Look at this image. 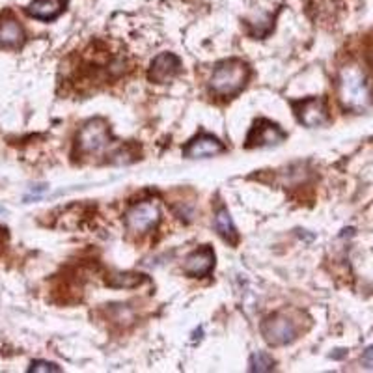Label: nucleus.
<instances>
[{
    "mask_svg": "<svg viewBox=\"0 0 373 373\" xmlns=\"http://www.w3.org/2000/svg\"><path fill=\"white\" fill-rule=\"evenodd\" d=\"M251 77V68L243 60L230 58L216 64L213 69L209 88L216 98H233L241 90L245 88Z\"/></svg>",
    "mask_w": 373,
    "mask_h": 373,
    "instance_id": "f257e3e1",
    "label": "nucleus"
},
{
    "mask_svg": "<svg viewBox=\"0 0 373 373\" xmlns=\"http://www.w3.org/2000/svg\"><path fill=\"white\" fill-rule=\"evenodd\" d=\"M338 88L342 103L347 108H353V110L366 107L369 103V98H372L368 80H366L362 71L354 65L342 69Z\"/></svg>",
    "mask_w": 373,
    "mask_h": 373,
    "instance_id": "f03ea898",
    "label": "nucleus"
},
{
    "mask_svg": "<svg viewBox=\"0 0 373 373\" xmlns=\"http://www.w3.org/2000/svg\"><path fill=\"white\" fill-rule=\"evenodd\" d=\"M110 142H112V135L103 118H93L84 123L75 140L79 155H95L103 152Z\"/></svg>",
    "mask_w": 373,
    "mask_h": 373,
    "instance_id": "7ed1b4c3",
    "label": "nucleus"
},
{
    "mask_svg": "<svg viewBox=\"0 0 373 373\" xmlns=\"http://www.w3.org/2000/svg\"><path fill=\"white\" fill-rule=\"evenodd\" d=\"M261 334H263L267 344L273 345V347H280V345H288L295 342L297 334H299V327L290 315L278 312V314L269 315L261 323Z\"/></svg>",
    "mask_w": 373,
    "mask_h": 373,
    "instance_id": "20e7f679",
    "label": "nucleus"
},
{
    "mask_svg": "<svg viewBox=\"0 0 373 373\" xmlns=\"http://www.w3.org/2000/svg\"><path fill=\"white\" fill-rule=\"evenodd\" d=\"M159 221H161V209L157 201L153 200L137 204L125 213V224L135 233H146L157 226Z\"/></svg>",
    "mask_w": 373,
    "mask_h": 373,
    "instance_id": "39448f33",
    "label": "nucleus"
},
{
    "mask_svg": "<svg viewBox=\"0 0 373 373\" xmlns=\"http://www.w3.org/2000/svg\"><path fill=\"white\" fill-rule=\"evenodd\" d=\"M293 110L297 118L306 127H323L329 123V108L327 101L321 98L303 99L293 103Z\"/></svg>",
    "mask_w": 373,
    "mask_h": 373,
    "instance_id": "423d86ee",
    "label": "nucleus"
},
{
    "mask_svg": "<svg viewBox=\"0 0 373 373\" xmlns=\"http://www.w3.org/2000/svg\"><path fill=\"white\" fill-rule=\"evenodd\" d=\"M285 133L269 120H258L246 137V147H267L284 142Z\"/></svg>",
    "mask_w": 373,
    "mask_h": 373,
    "instance_id": "0eeeda50",
    "label": "nucleus"
},
{
    "mask_svg": "<svg viewBox=\"0 0 373 373\" xmlns=\"http://www.w3.org/2000/svg\"><path fill=\"white\" fill-rule=\"evenodd\" d=\"M182 69V60L172 53H162L153 60L147 71V79L155 84H164L172 80Z\"/></svg>",
    "mask_w": 373,
    "mask_h": 373,
    "instance_id": "6e6552de",
    "label": "nucleus"
},
{
    "mask_svg": "<svg viewBox=\"0 0 373 373\" xmlns=\"http://www.w3.org/2000/svg\"><path fill=\"white\" fill-rule=\"evenodd\" d=\"M215 267V252L209 246H201L198 251H194L192 254L186 256L185 266L183 270L185 275L194 276V278H204L213 270Z\"/></svg>",
    "mask_w": 373,
    "mask_h": 373,
    "instance_id": "1a4fd4ad",
    "label": "nucleus"
},
{
    "mask_svg": "<svg viewBox=\"0 0 373 373\" xmlns=\"http://www.w3.org/2000/svg\"><path fill=\"white\" fill-rule=\"evenodd\" d=\"M224 152V144L213 135H198L186 144L183 155L186 159H206Z\"/></svg>",
    "mask_w": 373,
    "mask_h": 373,
    "instance_id": "9d476101",
    "label": "nucleus"
},
{
    "mask_svg": "<svg viewBox=\"0 0 373 373\" xmlns=\"http://www.w3.org/2000/svg\"><path fill=\"white\" fill-rule=\"evenodd\" d=\"M25 43V28L11 14L0 17V47L6 49H19Z\"/></svg>",
    "mask_w": 373,
    "mask_h": 373,
    "instance_id": "9b49d317",
    "label": "nucleus"
},
{
    "mask_svg": "<svg viewBox=\"0 0 373 373\" xmlns=\"http://www.w3.org/2000/svg\"><path fill=\"white\" fill-rule=\"evenodd\" d=\"M68 0H32L26 8L30 17L40 21H54L58 15L64 14Z\"/></svg>",
    "mask_w": 373,
    "mask_h": 373,
    "instance_id": "f8f14e48",
    "label": "nucleus"
},
{
    "mask_svg": "<svg viewBox=\"0 0 373 373\" xmlns=\"http://www.w3.org/2000/svg\"><path fill=\"white\" fill-rule=\"evenodd\" d=\"M215 230L221 233V237L224 241H228L230 245H236L237 239H239V236H237V230L236 226H233V221H231L230 213H228V209H219L215 215Z\"/></svg>",
    "mask_w": 373,
    "mask_h": 373,
    "instance_id": "ddd939ff",
    "label": "nucleus"
},
{
    "mask_svg": "<svg viewBox=\"0 0 373 373\" xmlns=\"http://www.w3.org/2000/svg\"><path fill=\"white\" fill-rule=\"evenodd\" d=\"M275 369V360L270 359L267 353H256L251 357V372H273Z\"/></svg>",
    "mask_w": 373,
    "mask_h": 373,
    "instance_id": "4468645a",
    "label": "nucleus"
},
{
    "mask_svg": "<svg viewBox=\"0 0 373 373\" xmlns=\"http://www.w3.org/2000/svg\"><path fill=\"white\" fill-rule=\"evenodd\" d=\"M142 275H116L107 282L112 288H135V285L142 284Z\"/></svg>",
    "mask_w": 373,
    "mask_h": 373,
    "instance_id": "2eb2a0df",
    "label": "nucleus"
},
{
    "mask_svg": "<svg viewBox=\"0 0 373 373\" xmlns=\"http://www.w3.org/2000/svg\"><path fill=\"white\" fill-rule=\"evenodd\" d=\"M30 373H40V372H45V373H58L62 372V369L56 366V364L53 362H45V360H36V362H32V366L28 368Z\"/></svg>",
    "mask_w": 373,
    "mask_h": 373,
    "instance_id": "dca6fc26",
    "label": "nucleus"
},
{
    "mask_svg": "<svg viewBox=\"0 0 373 373\" xmlns=\"http://www.w3.org/2000/svg\"><path fill=\"white\" fill-rule=\"evenodd\" d=\"M362 364H364V368L373 369V345H372V347L366 349V351H364Z\"/></svg>",
    "mask_w": 373,
    "mask_h": 373,
    "instance_id": "f3484780",
    "label": "nucleus"
}]
</instances>
